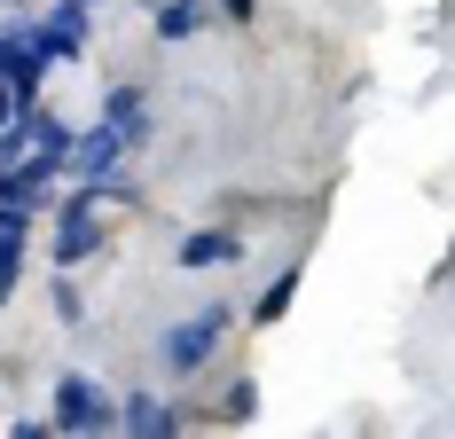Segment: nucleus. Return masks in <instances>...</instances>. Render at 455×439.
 Masks as SVG:
<instances>
[{
  "label": "nucleus",
  "instance_id": "1",
  "mask_svg": "<svg viewBox=\"0 0 455 439\" xmlns=\"http://www.w3.org/2000/svg\"><path fill=\"white\" fill-rule=\"evenodd\" d=\"M47 432H118V408H110L102 385L63 377V385H55V416H47Z\"/></svg>",
  "mask_w": 455,
  "mask_h": 439
},
{
  "label": "nucleus",
  "instance_id": "2",
  "mask_svg": "<svg viewBox=\"0 0 455 439\" xmlns=\"http://www.w3.org/2000/svg\"><path fill=\"white\" fill-rule=\"evenodd\" d=\"M228 338V314L220 307H204V314H188V322H173V330H165V369H204V353L220 346Z\"/></svg>",
  "mask_w": 455,
  "mask_h": 439
},
{
  "label": "nucleus",
  "instance_id": "3",
  "mask_svg": "<svg viewBox=\"0 0 455 439\" xmlns=\"http://www.w3.org/2000/svg\"><path fill=\"white\" fill-rule=\"evenodd\" d=\"M24 47H32L40 63H71V55L87 47V8H79V0H63L47 24H32V32H24Z\"/></svg>",
  "mask_w": 455,
  "mask_h": 439
},
{
  "label": "nucleus",
  "instance_id": "4",
  "mask_svg": "<svg viewBox=\"0 0 455 439\" xmlns=\"http://www.w3.org/2000/svg\"><path fill=\"white\" fill-rule=\"evenodd\" d=\"M102 243V220H94V180H87V196H71L63 204V235H55V267H79Z\"/></svg>",
  "mask_w": 455,
  "mask_h": 439
},
{
  "label": "nucleus",
  "instance_id": "5",
  "mask_svg": "<svg viewBox=\"0 0 455 439\" xmlns=\"http://www.w3.org/2000/svg\"><path fill=\"white\" fill-rule=\"evenodd\" d=\"M118 157H126V133L118 126H94L71 141V157H63V173H87V180H110L118 173Z\"/></svg>",
  "mask_w": 455,
  "mask_h": 439
},
{
  "label": "nucleus",
  "instance_id": "6",
  "mask_svg": "<svg viewBox=\"0 0 455 439\" xmlns=\"http://www.w3.org/2000/svg\"><path fill=\"white\" fill-rule=\"evenodd\" d=\"M118 432H134V439H173V432H181V416H173L157 393H134L126 408H118Z\"/></svg>",
  "mask_w": 455,
  "mask_h": 439
},
{
  "label": "nucleus",
  "instance_id": "7",
  "mask_svg": "<svg viewBox=\"0 0 455 439\" xmlns=\"http://www.w3.org/2000/svg\"><path fill=\"white\" fill-rule=\"evenodd\" d=\"M102 126L126 133V149L149 141V94H141V87H110V94H102Z\"/></svg>",
  "mask_w": 455,
  "mask_h": 439
},
{
  "label": "nucleus",
  "instance_id": "8",
  "mask_svg": "<svg viewBox=\"0 0 455 439\" xmlns=\"http://www.w3.org/2000/svg\"><path fill=\"white\" fill-rule=\"evenodd\" d=\"M228 259H243V243L220 235V227H204V235H188V243H181V267H228Z\"/></svg>",
  "mask_w": 455,
  "mask_h": 439
},
{
  "label": "nucleus",
  "instance_id": "9",
  "mask_svg": "<svg viewBox=\"0 0 455 439\" xmlns=\"http://www.w3.org/2000/svg\"><path fill=\"white\" fill-rule=\"evenodd\" d=\"M291 291H299V267H291V275H275L267 291H259V307H251V322H259V330H275V322L291 314Z\"/></svg>",
  "mask_w": 455,
  "mask_h": 439
},
{
  "label": "nucleus",
  "instance_id": "10",
  "mask_svg": "<svg viewBox=\"0 0 455 439\" xmlns=\"http://www.w3.org/2000/svg\"><path fill=\"white\" fill-rule=\"evenodd\" d=\"M204 24V0H173V8H157V40H188Z\"/></svg>",
  "mask_w": 455,
  "mask_h": 439
},
{
  "label": "nucleus",
  "instance_id": "11",
  "mask_svg": "<svg viewBox=\"0 0 455 439\" xmlns=\"http://www.w3.org/2000/svg\"><path fill=\"white\" fill-rule=\"evenodd\" d=\"M16 275H24V235H0V299H16Z\"/></svg>",
  "mask_w": 455,
  "mask_h": 439
},
{
  "label": "nucleus",
  "instance_id": "12",
  "mask_svg": "<svg viewBox=\"0 0 455 439\" xmlns=\"http://www.w3.org/2000/svg\"><path fill=\"white\" fill-rule=\"evenodd\" d=\"M220 416H228V424H251V416H259V393H251V385H228Z\"/></svg>",
  "mask_w": 455,
  "mask_h": 439
},
{
  "label": "nucleus",
  "instance_id": "13",
  "mask_svg": "<svg viewBox=\"0 0 455 439\" xmlns=\"http://www.w3.org/2000/svg\"><path fill=\"white\" fill-rule=\"evenodd\" d=\"M16 110H24V94H16V87H8V79H0V126H8Z\"/></svg>",
  "mask_w": 455,
  "mask_h": 439
},
{
  "label": "nucleus",
  "instance_id": "14",
  "mask_svg": "<svg viewBox=\"0 0 455 439\" xmlns=\"http://www.w3.org/2000/svg\"><path fill=\"white\" fill-rule=\"evenodd\" d=\"M16 47H24V40H16V32H0V71L16 63Z\"/></svg>",
  "mask_w": 455,
  "mask_h": 439
},
{
  "label": "nucleus",
  "instance_id": "15",
  "mask_svg": "<svg viewBox=\"0 0 455 439\" xmlns=\"http://www.w3.org/2000/svg\"><path fill=\"white\" fill-rule=\"evenodd\" d=\"M228 16H251V0H228Z\"/></svg>",
  "mask_w": 455,
  "mask_h": 439
},
{
  "label": "nucleus",
  "instance_id": "16",
  "mask_svg": "<svg viewBox=\"0 0 455 439\" xmlns=\"http://www.w3.org/2000/svg\"><path fill=\"white\" fill-rule=\"evenodd\" d=\"M79 8H94V0H79Z\"/></svg>",
  "mask_w": 455,
  "mask_h": 439
}]
</instances>
